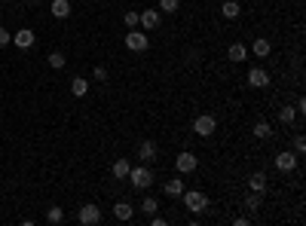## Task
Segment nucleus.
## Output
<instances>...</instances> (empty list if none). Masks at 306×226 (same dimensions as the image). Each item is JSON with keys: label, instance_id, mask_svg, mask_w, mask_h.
Instances as JSON below:
<instances>
[{"label": "nucleus", "instance_id": "f257e3e1", "mask_svg": "<svg viewBox=\"0 0 306 226\" xmlns=\"http://www.w3.org/2000/svg\"><path fill=\"white\" fill-rule=\"evenodd\" d=\"M181 199H184V205H187V211H190V214H202L205 208H208V196H205V193H199V189L181 193Z\"/></svg>", "mask_w": 306, "mask_h": 226}, {"label": "nucleus", "instance_id": "f03ea898", "mask_svg": "<svg viewBox=\"0 0 306 226\" xmlns=\"http://www.w3.org/2000/svg\"><path fill=\"white\" fill-rule=\"evenodd\" d=\"M129 183H132L135 189H150V183H153V171H150L147 165L129 168Z\"/></svg>", "mask_w": 306, "mask_h": 226}, {"label": "nucleus", "instance_id": "7ed1b4c3", "mask_svg": "<svg viewBox=\"0 0 306 226\" xmlns=\"http://www.w3.org/2000/svg\"><path fill=\"white\" fill-rule=\"evenodd\" d=\"M147 46H150V37L144 31H138V28H129V34H125V49H132V52H147Z\"/></svg>", "mask_w": 306, "mask_h": 226}, {"label": "nucleus", "instance_id": "20e7f679", "mask_svg": "<svg viewBox=\"0 0 306 226\" xmlns=\"http://www.w3.org/2000/svg\"><path fill=\"white\" fill-rule=\"evenodd\" d=\"M214 129H218V119H214L211 113H202V116H196V123H193V132L199 135V137H208V135H214Z\"/></svg>", "mask_w": 306, "mask_h": 226}, {"label": "nucleus", "instance_id": "39448f33", "mask_svg": "<svg viewBox=\"0 0 306 226\" xmlns=\"http://www.w3.org/2000/svg\"><path fill=\"white\" fill-rule=\"evenodd\" d=\"M196 165H199V159H196L193 153H178V159H175V168H178V175H193Z\"/></svg>", "mask_w": 306, "mask_h": 226}, {"label": "nucleus", "instance_id": "423d86ee", "mask_svg": "<svg viewBox=\"0 0 306 226\" xmlns=\"http://www.w3.org/2000/svg\"><path fill=\"white\" fill-rule=\"evenodd\" d=\"M77 220H80L83 226H95V223H101V208H98V205H83L80 214H77Z\"/></svg>", "mask_w": 306, "mask_h": 226}, {"label": "nucleus", "instance_id": "0eeeda50", "mask_svg": "<svg viewBox=\"0 0 306 226\" xmlns=\"http://www.w3.org/2000/svg\"><path fill=\"white\" fill-rule=\"evenodd\" d=\"M34 40H37V34H34L31 28H22L19 34H12V43L19 46V49H31V46H34Z\"/></svg>", "mask_w": 306, "mask_h": 226}, {"label": "nucleus", "instance_id": "6e6552de", "mask_svg": "<svg viewBox=\"0 0 306 226\" xmlns=\"http://www.w3.org/2000/svg\"><path fill=\"white\" fill-rule=\"evenodd\" d=\"M248 83L254 86V89H266V86H269V74L263 71V67H251V71H248Z\"/></svg>", "mask_w": 306, "mask_h": 226}, {"label": "nucleus", "instance_id": "1a4fd4ad", "mask_svg": "<svg viewBox=\"0 0 306 226\" xmlns=\"http://www.w3.org/2000/svg\"><path fill=\"white\" fill-rule=\"evenodd\" d=\"M138 25H141L144 31H153V28H159V9H141V19H138Z\"/></svg>", "mask_w": 306, "mask_h": 226}, {"label": "nucleus", "instance_id": "9d476101", "mask_svg": "<svg viewBox=\"0 0 306 226\" xmlns=\"http://www.w3.org/2000/svg\"><path fill=\"white\" fill-rule=\"evenodd\" d=\"M297 162H300V159H297V153H288V150L276 156V168H279V171H294V168H297Z\"/></svg>", "mask_w": 306, "mask_h": 226}, {"label": "nucleus", "instance_id": "9b49d317", "mask_svg": "<svg viewBox=\"0 0 306 226\" xmlns=\"http://www.w3.org/2000/svg\"><path fill=\"white\" fill-rule=\"evenodd\" d=\"M114 217L122 220V223H129V220L135 217V208H132L129 202H117V205H114Z\"/></svg>", "mask_w": 306, "mask_h": 226}, {"label": "nucleus", "instance_id": "f8f14e48", "mask_svg": "<svg viewBox=\"0 0 306 226\" xmlns=\"http://www.w3.org/2000/svg\"><path fill=\"white\" fill-rule=\"evenodd\" d=\"M248 186H251V193H266V175H263V171H254V175H251L248 178Z\"/></svg>", "mask_w": 306, "mask_h": 226}, {"label": "nucleus", "instance_id": "ddd939ff", "mask_svg": "<svg viewBox=\"0 0 306 226\" xmlns=\"http://www.w3.org/2000/svg\"><path fill=\"white\" fill-rule=\"evenodd\" d=\"M138 156H141V162H153L156 159V144L153 141H141L138 144Z\"/></svg>", "mask_w": 306, "mask_h": 226}, {"label": "nucleus", "instance_id": "4468645a", "mask_svg": "<svg viewBox=\"0 0 306 226\" xmlns=\"http://www.w3.org/2000/svg\"><path fill=\"white\" fill-rule=\"evenodd\" d=\"M49 12L56 15V19H67V15H70V3H67V0H52Z\"/></svg>", "mask_w": 306, "mask_h": 226}, {"label": "nucleus", "instance_id": "2eb2a0df", "mask_svg": "<svg viewBox=\"0 0 306 226\" xmlns=\"http://www.w3.org/2000/svg\"><path fill=\"white\" fill-rule=\"evenodd\" d=\"M227 58H230V61H236V64H239V61H245V58H248V49H245L242 43H233V46L227 49Z\"/></svg>", "mask_w": 306, "mask_h": 226}, {"label": "nucleus", "instance_id": "dca6fc26", "mask_svg": "<svg viewBox=\"0 0 306 226\" xmlns=\"http://www.w3.org/2000/svg\"><path fill=\"white\" fill-rule=\"evenodd\" d=\"M181 193H184V181H181V178H172V181H166V196H172V199H181Z\"/></svg>", "mask_w": 306, "mask_h": 226}, {"label": "nucleus", "instance_id": "f3484780", "mask_svg": "<svg viewBox=\"0 0 306 226\" xmlns=\"http://www.w3.org/2000/svg\"><path fill=\"white\" fill-rule=\"evenodd\" d=\"M251 52H254L257 58H266L269 52H273V46H269V40H266V37H257V40H254V46H251Z\"/></svg>", "mask_w": 306, "mask_h": 226}, {"label": "nucleus", "instance_id": "a211bd4d", "mask_svg": "<svg viewBox=\"0 0 306 226\" xmlns=\"http://www.w3.org/2000/svg\"><path fill=\"white\" fill-rule=\"evenodd\" d=\"M70 92H74L77 98H83V95L89 92V80H83V77H74V80H70Z\"/></svg>", "mask_w": 306, "mask_h": 226}, {"label": "nucleus", "instance_id": "6ab92c4d", "mask_svg": "<svg viewBox=\"0 0 306 226\" xmlns=\"http://www.w3.org/2000/svg\"><path fill=\"white\" fill-rule=\"evenodd\" d=\"M239 3H236V0H227V3L221 6V15H224V19H239Z\"/></svg>", "mask_w": 306, "mask_h": 226}, {"label": "nucleus", "instance_id": "aec40b11", "mask_svg": "<svg viewBox=\"0 0 306 226\" xmlns=\"http://www.w3.org/2000/svg\"><path fill=\"white\" fill-rule=\"evenodd\" d=\"M129 168H132V165H129V159H117V162H114V178H117V181L129 178Z\"/></svg>", "mask_w": 306, "mask_h": 226}, {"label": "nucleus", "instance_id": "412c9836", "mask_svg": "<svg viewBox=\"0 0 306 226\" xmlns=\"http://www.w3.org/2000/svg\"><path fill=\"white\" fill-rule=\"evenodd\" d=\"M294 119H297V110H294V107H288V104H285V107L279 110V123H285V126H291Z\"/></svg>", "mask_w": 306, "mask_h": 226}, {"label": "nucleus", "instance_id": "4be33fe9", "mask_svg": "<svg viewBox=\"0 0 306 226\" xmlns=\"http://www.w3.org/2000/svg\"><path fill=\"white\" fill-rule=\"evenodd\" d=\"M46 220H49L52 226H59V223H64V211H61L59 205H52V208H49V214H46Z\"/></svg>", "mask_w": 306, "mask_h": 226}, {"label": "nucleus", "instance_id": "5701e85b", "mask_svg": "<svg viewBox=\"0 0 306 226\" xmlns=\"http://www.w3.org/2000/svg\"><path fill=\"white\" fill-rule=\"evenodd\" d=\"M269 135H273V129H269V123H266V119H260V123L254 126V137H260V141H266Z\"/></svg>", "mask_w": 306, "mask_h": 226}, {"label": "nucleus", "instance_id": "b1692460", "mask_svg": "<svg viewBox=\"0 0 306 226\" xmlns=\"http://www.w3.org/2000/svg\"><path fill=\"white\" fill-rule=\"evenodd\" d=\"M49 64L56 67V71H61V67L67 64V58H64V52H52V55H49Z\"/></svg>", "mask_w": 306, "mask_h": 226}, {"label": "nucleus", "instance_id": "393cba45", "mask_svg": "<svg viewBox=\"0 0 306 226\" xmlns=\"http://www.w3.org/2000/svg\"><path fill=\"white\" fill-rule=\"evenodd\" d=\"M156 208H159V202H156L153 196H147V199L141 202V211H144V214H156Z\"/></svg>", "mask_w": 306, "mask_h": 226}, {"label": "nucleus", "instance_id": "a878e982", "mask_svg": "<svg viewBox=\"0 0 306 226\" xmlns=\"http://www.w3.org/2000/svg\"><path fill=\"white\" fill-rule=\"evenodd\" d=\"M138 19H141V12H135V9H129L122 15V22H125V28H138Z\"/></svg>", "mask_w": 306, "mask_h": 226}, {"label": "nucleus", "instance_id": "bb28decb", "mask_svg": "<svg viewBox=\"0 0 306 226\" xmlns=\"http://www.w3.org/2000/svg\"><path fill=\"white\" fill-rule=\"evenodd\" d=\"M159 12H178V0H159Z\"/></svg>", "mask_w": 306, "mask_h": 226}, {"label": "nucleus", "instance_id": "cd10ccee", "mask_svg": "<svg viewBox=\"0 0 306 226\" xmlns=\"http://www.w3.org/2000/svg\"><path fill=\"white\" fill-rule=\"evenodd\" d=\"M245 208H248V211H257V208H260V193H251L245 199Z\"/></svg>", "mask_w": 306, "mask_h": 226}, {"label": "nucleus", "instance_id": "c85d7f7f", "mask_svg": "<svg viewBox=\"0 0 306 226\" xmlns=\"http://www.w3.org/2000/svg\"><path fill=\"white\" fill-rule=\"evenodd\" d=\"M92 77H95V83H107V67H95Z\"/></svg>", "mask_w": 306, "mask_h": 226}, {"label": "nucleus", "instance_id": "c756f323", "mask_svg": "<svg viewBox=\"0 0 306 226\" xmlns=\"http://www.w3.org/2000/svg\"><path fill=\"white\" fill-rule=\"evenodd\" d=\"M6 43H12V34L6 28H0V46H6Z\"/></svg>", "mask_w": 306, "mask_h": 226}, {"label": "nucleus", "instance_id": "7c9ffc66", "mask_svg": "<svg viewBox=\"0 0 306 226\" xmlns=\"http://www.w3.org/2000/svg\"><path fill=\"white\" fill-rule=\"evenodd\" d=\"M294 153H297V156L306 153V141H303V137H297V141H294Z\"/></svg>", "mask_w": 306, "mask_h": 226}, {"label": "nucleus", "instance_id": "2f4dec72", "mask_svg": "<svg viewBox=\"0 0 306 226\" xmlns=\"http://www.w3.org/2000/svg\"><path fill=\"white\" fill-rule=\"evenodd\" d=\"M294 110H297V113H306V98H297V104H294Z\"/></svg>", "mask_w": 306, "mask_h": 226}, {"label": "nucleus", "instance_id": "473e14b6", "mask_svg": "<svg viewBox=\"0 0 306 226\" xmlns=\"http://www.w3.org/2000/svg\"><path fill=\"white\" fill-rule=\"evenodd\" d=\"M150 223H153V226H166V217H156V214H150Z\"/></svg>", "mask_w": 306, "mask_h": 226}, {"label": "nucleus", "instance_id": "72a5a7b5", "mask_svg": "<svg viewBox=\"0 0 306 226\" xmlns=\"http://www.w3.org/2000/svg\"><path fill=\"white\" fill-rule=\"evenodd\" d=\"M28 3H43V0H28Z\"/></svg>", "mask_w": 306, "mask_h": 226}]
</instances>
